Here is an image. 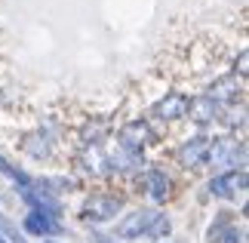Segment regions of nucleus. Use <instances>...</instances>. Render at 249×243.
I'll use <instances>...</instances> for the list:
<instances>
[{"mask_svg":"<svg viewBox=\"0 0 249 243\" xmlns=\"http://www.w3.org/2000/svg\"><path fill=\"white\" fill-rule=\"evenodd\" d=\"M188 99H191L188 93L169 90V93H163V99H157V102L148 108L145 120L154 126L157 132H160V130H163V132L176 130V126H181V123L188 120Z\"/></svg>","mask_w":249,"mask_h":243,"instance_id":"obj_1","label":"nucleus"},{"mask_svg":"<svg viewBox=\"0 0 249 243\" xmlns=\"http://www.w3.org/2000/svg\"><path fill=\"white\" fill-rule=\"evenodd\" d=\"M203 167H209V169L246 167V142H243V135H231V132H228V135H218V139H209Z\"/></svg>","mask_w":249,"mask_h":243,"instance_id":"obj_2","label":"nucleus"},{"mask_svg":"<svg viewBox=\"0 0 249 243\" xmlns=\"http://www.w3.org/2000/svg\"><path fill=\"white\" fill-rule=\"evenodd\" d=\"M157 142H160V132L145 117H129L126 123H120V130H117V145L132 151V154H145L151 145H157Z\"/></svg>","mask_w":249,"mask_h":243,"instance_id":"obj_3","label":"nucleus"},{"mask_svg":"<svg viewBox=\"0 0 249 243\" xmlns=\"http://www.w3.org/2000/svg\"><path fill=\"white\" fill-rule=\"evenodd\" d=\"M213 102H218L222 108H234V105H246V80L243 77H237L231 71H225V74H218L209 80L206 86V93Z\"/></svg>","mask_w":249,"mask_h":243,"instance_id":"obj_4","label":"nucleus"},{"mask_svg":"<svg viewBox=\"0 0 249 243\" xmlns=\"http://www.w3.org/2000/svg\"><path fill=\"white\" fill-rule=\"evenodd\" d=\"M136 185L148 194L151 200H157V203H163V200L172 197V176H169L166 169H160V167L142 169V176L136 179Z\"/></svg>","mask_w":249,"mask_h":243,"instance_id":"obj_5","label":"nucleus"},{"mask_svg":"<svg viewBox=\"0 0 249 243\" xmlns=\"http://www.w3.org/2000/svg\"><path fill=\"white\" fill-rule=\"evenodd\" d=\"M246 167H237V169H228V172H218V176H213V182H209V194L213 197H225V200H231L237 197V194H243L246 191Z\"/></svg>","mask_w":249,"mask_h":243,"instance_id":"obj_6","label":"nucleus"},{"mask_svg":"<svg viewBox=\"0 0 249 243\" xmlns=\"http://www.w3.org/2000/svg\"><path fill=\"white\" fill-rule=\"evenodd\" d=\"M206 148H209V135H191V139L178 142V151H176V160L181 169H200L206 160Z\"/></svg>","mask_w":249,"mask_h":243,"instance_id":"obj_7","label":"nucleus"},{"mask_svg":"<svg viewBox=\"0 0 249 243\" xmlns=\"http://www.w3.org/2000/svg\"><path fill=\"white\" fill-rule=\"evenodd\" d=\"M154 219H157L154 209H132L129 216H123V219L117 222L114 234L123 237V240H139V237L148 234V228H151V222H154Z\"/></svg>","mask_w":249,"mask_h":243,"instance_id":"obj_8","label":"nucleus"},{"mask_svg":"<svg viewBox=\"0 0 249 243\" xmlns=\"http://www.w3.org/2000/svg\"><path fill=\"white\" fill-rule=\"evenodd\" d=\"M123 197H114V194H92L89 200L83 203V219L86 222H111L120 212Z\"/></svg>","mask_w":249,"mask_h":243,"instance_id":"obj_9","label":"nucleus"},{"mask_svg":"<svg viewBox=\"0 0 249 243\" xmlns=\"http://www.w3.org/2000/svg\"><path fill=\"white\" fill-rule=\"evenodd\" d=\"M222 117V105L213 102L209 95H191L188 99V120H194L197 126H213Z\"/></svg>","mask_w":249,"mask_h":243,"instance_id":"obj_10","label":"nucleus"},{"mask_svg":"<svg viewBox=\"0 0 249 243\" xmlns=\"http://www.w3.org/2000/svg\"><path fill=\"white\" fill-rule=\"evenodd\" d=\"M243 228H237L231 219H228V212H222V219L213 222V228H209L206 240L209 243H243Z\"/></svg>","mask_w":249,"mask_h":243,"instance_id":"obj_11","label":"nucleus"},{"mask_svg":"<svg viewBox=\"0 0 249 243\" xmlns=\"http://www.w3.org/2000/svg\"><path fill=\"white\" fill-rule=\"evenodd\" d=\"M25 231H28V234H34V237H46V234H55L59 225H55V219H50V216H43V212L31 209L25 216Z\"/></svg>","mask_w":249,"mask_h":243,"instance_id":"obj_12","label":"nucleus"},{"mask_svg":"<svg viewBox=\"0 0 249 243\" xmlns=\"http://www.w3.org/2000/svg\"><path fill=\"white\" fill-rule=\"evenodd\" d=\"M169 231H172V225H169V219H166V216H160V212H157V219H154V222H151V228H148V234H145V237H154V240H163V237L169 234Z\"/></svg>","mask_w":249,"mask_h":243,"instance_id":"obj_13","label":"nucleus"},{"mask_svg":"<svg viewBox=\"0 0 249 243\" xmlns=\"http://www.w3.org/2000/svg\"><path fill=\"white\" fill-rule=\"evenodd\" d=\"M0 231H3V234H9V240H13V243H25V240H22V234H18V231L9 225L3 216H0Z\"/></svg>","mask_w":249,"mask_h":243,"instance_id":"obj_14","label":"nucleus"},{"mask_svg":"<svg viewBox=\"0 0 249 243\" xmlns=\"http://www.w3.org/2000/svg\"><path fill=\"white\" fill-rule=\"evenodd\" d=\"M43 243H55V240H43Z\"/></svg>","mask_w":249,"mask_h":243,"instance_id":"obj_15","label":"nucleus"},{"mask_svg":"<svg viewBox=\"0 0 249 243\" xmlns=\"http://www.w3.org/2000/svg\"><path fill=\"white\" fill-rule=\"evenodd\" d=\"M0 243H6V240H3V237H0Z\"/></svg>","mask_w":249,"mask_h":243,"instance_id":"obj_16","label":"nucleus"},{"mask_svg":"<svg viewBox=\"0 0 249 243\" xmlns=\"http://www.w3.org/2000/svg\"><path fill=\"white\" fill-rule=\"evenodd\" d=\"M163 243H169V240H163Z\"/></svg>","mask_w":249,"mask_h":243,"instance_id":"obj_17","label":"nucleus"}]
</instances>
